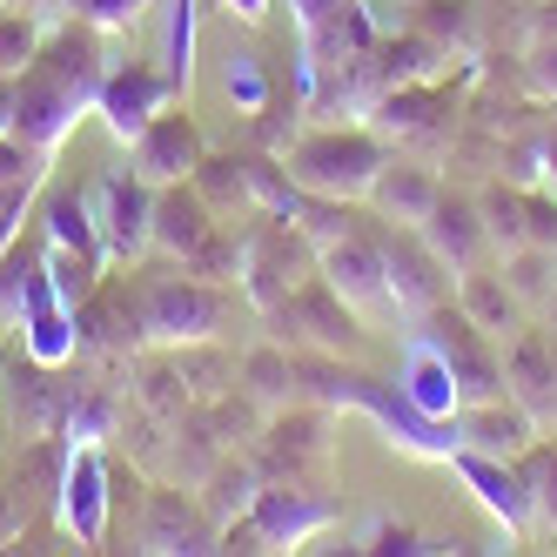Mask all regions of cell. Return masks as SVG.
Instances as JSON below:
<instances>
[{
	"instance_id": "obj_19",
	"label": "cell",
	"mask_w": 557,
	"mask_h": 557,
	"mask_svg": "<svg viewBox=\"0 0 557 557\" xmlns=\"http://www.w3.org/2000/svg\"><path fill=\"white\" fill-rule=\"evenodd\" d=\"M497 275L510 283V296L524 302V315H537L550 296H557V249H537V243H517L497 256Z\"/></svg>"
},
{
	"instance_id": "obj_6",
	"label": "cell",
	"mask_w": 557,
	"mask_h": 557,
	"mask_svg": "<svg viewBox=\"0 0 557 557\" xmlns=\"http://www.w3.org/2000/svg\"><path fill=\"white\" fill-rule=\"evenodd\" d=\"M315 262H323V283H330L356 315H383V309H396L389 275H383V256H376V235H370V228H356V235H343V243H330Z\"/></svg>"
},
{
	"instance_id": "obj_4",
	"label": "cell",
	"mask_w": 557,
	"mask_h": 557,
	"mask_svg": "<svg viewBox=\"0 0 557 557\" xmlns=\"http://www.w3.org/2000/svg\"><path fill=\"white\" fill-rule=\"evenodd\" d=\"M376 135L417 141V148H450V135H457V95L436 88V82L383 88L376 95Z\"/></svg>"
},
{
	"instance_id": "obj_9",
	"label": "cell",
	"mask_w": 557,
	"mask_h": 557,
	"mask_svg": "<svg viewBox=\"0 0 557 557\" xmlns=\"http://www.w3.org/2000/svg\"><path fill=\"white\" fill-rule=\"evenodd\" d=\"M330 463V417L323 410H275V423L262 430V476H309Z\"/></svg>"
},
{
	"instance_id": "obj_20",
	"label": "cell",
	"mask_w": 557,
	"mask_h": 557,
	"mask_svg": "<svg viewBox=\"0 0 557 557\" xmlns=\"http://www.w3.org/2000/svg\"><path fill=\"white\" fill-rule=\"evenodd\" d=\"M195 195L215 209V222H235V209H256V188H249V154H202V169L188 175Z\"/></svg>"
},
{
	"instance_id": "obj_27",
	"label": "cell",
	"mask_w": 557,
	"mask_h": 557,
	"mask_svg": "<svg viewBox=\"0 0 557 557\" xmlns=\"http://www.w3.org/2000/svg\"><path fill=\"white\" fill-rule=\"evenodd\" d=\"M82 14H88L95 27H122V21L141 14V0H82Z\"/></svg>"
},
{
	"instance_id": "obj_24",
	"label": "cell",
	"mask_w": 557,
	"mask_h": 557,
	"mask_svg": "<svg viewBox=\"0 0 557 557\" xmlns=\"http://www.w3.org/2000/svg\"><path fill=\"white\" fill-rule=\"evenodd\" d=\"M34 54H41V21L8 8V14H0V74H27Z\"/></svg>"
},
{
	"instance_id": "obj_10",
	"label": "cell",
	"mask_w": 557,
	"mask_h": 557,
	"mask_svg": "<svg viewBox=\"0 0 557 557\" xmlns=\"http://www.w3.org/2000/svg\"><path fill=\"white\" fill-rule=\"evenodd\" d=\"M95 228H101L108 256H141L154 243V195H148V182L141 175H108Z\"/></svg>"
},
{
	"instance_id": "obj_16",
	"label": "cell",
	"mask_w": 557,
	"mask_h": 557,
	"mask_svg": "<svg viewBox=\"0 0 557 557\" xmlns=\"http://www.w3.org/2000/svg\"><path fill=\"white\" fill-rule=\"evenodd\" d=\"M215 537V517L182 497V491H154L148 497V517H141V550H209Z\"/></svg>"
},
{
	"instance_id": "obj_21",
	"label": "cell",
	"mask_w": 557,
	"mask_h": 557,
	"mask_svg": "<svg viewBox=\"0 0 557 557\" xmlns=\"http://www.w3.org/2000/svg\"><path fill=\"white\" fill-rule=\"evenodd\" d=\"M296 376H302V363H289L283 343H262V349L243 356V383H249L256 410H289L296 404Z\"/></svg>"
},
{
	"instance_id": "obj_15",
	"label": "cell",
	"mask_w": 557,
	"mask_h": 557,
	"mask_svg": "<svg viewBox=\"0 0 557 557\" xmlns=\"http://www.w3.org/2000/svg\"><path fill=\"white\" fill-rule=\"evenodd\" d=\"M457 309H463L484 336H497V343H510L517 330H524V302L510 296V283L497 275V262H476V269L457 275Z\"/></svg>"
},
{
	"instance_id": "obj_28",
	"label": "cell",
	"mask_w": 557,
	"mask_h": 557,
	"mask_svg": "<svg viewBox=\"0 0 557 557\" xmlns=\"http://www.w3.org/2000/svg\"><path fill=\"white\" fill-rule=\"evenodd\" d=\"M544 188L557 195V114L544 122Z\"/></svg>"
},
{
	"instance_id": "obj_17",
	"label": "cell",
	"mask_w": 557,
	"mask_h": 557,
	"mask_svg": "<svg viewBox=\"0 0 557 557\" xmlns=\"http://www.w3.org/2000/svg\"><path fill=\"white\" fill-rule=\"evenodd\" d=\"M256 531H262V544H302L309 531H323L330 517H336V504H309L302 491H275V484H262V497H256Z\"/></svg>"
},
{
	"instance_id": "obj_25",
	"label": "cell",
	"mask_w": 557,
	"mask_h": 557,
	"mask_svg": "<svg viewBox=\"0 0 557 557\" xmlns=\"http://www.w3.org/2000/svg\"><path fill=\"white\" fill-rule=\"evenodd\" d=\"M34 283H41V275H34V249H8L0 256V315H14L34 302Z\"/></svg>"
},
{
	"instance_id": "obj_30",
	"label": "cell",
	"mask_w": 557,
	"mask_h": 557,
	"mask_svg": "<svg viewBox=\"0 0 557 557\" xmlns=\"http://www.w3.org/2000/svg\"><path fill=\"white\" fill-rule=\"evenodd\" d=\"M537 315H544V330H550V336H557V296H550V302H544V309H537Z\"/></svg>"
},
{
	"instance_id": "obj_23",
	"label": "cell",
	"mask_w": 557,
	"mask_h": 557,
	"mask_svg": "<svg viewBox=\"0 0 557 557\" xmlns=\"http://www.w3.org/2000/svg\"><path fill=\"white\" fill-rule=\"evenodd\" d=\"M423 34L444 54H476V8H470V0H430V8H423Z\"/></svg>"
},
{
	"instance_id": "obj_29",
	"label": "cell",
	"mask_w": 557,
	"mask_h": 557,
	"mask_svg": "<svg viewBox=\"0 0 557 557\" xmlns=\"http://www.w3.org/2000/svg\"><path fill=\"white\" fill-rule=\"evenodd\" d=\"M228 14H243V21H262V0H222Z\"/></svg>"
},
{
	"instance_id": "obj_3",
	"label": "cell",
	"mask_w": 557,
	"mask_h": 557,
	"mask_svg": "<svg viewBox=\"0 0 557 557\" xmlns=\"http://www.w3.org/2000/svg\"><path fill=\"white\" fill-rule=\"evenodd\" d=\"M376 235V256H383V275H389V296H396V315H430L457 296V275L450 262L423 243V228H404V222H383L370 228Z\"/></svg>"
},
{
	"instance_id": "obj_12",
	"label": "cell",
	"mask_w": 557,
	"mask_h": 557,
	"mask_svg": "<svg viewBox=\"0 0 557 557\" xmlns=\"http://www.w3.org/2000/svg\"><path fill=\"white\" fill-rule=\"evenodd\" d=\"M169 74H148L141 61H128V74L114 67V74H101V88H95V101H101V114H108V128L122 135V141H135L154 114H162V101H169Z\"/></svg>"
},
{
	"instance_id": "obj_5",
	"label": "cell",
	"mask_w": 557,
	"mask_h": 557,
	"mask_svg": "<svg viewBox=\"0 0 557 557\" xmlns=\"http://www.w3.org/2000/svg\"><path fill=\"white\" fill-rule=\"evenodd\" d=\"M504 396L537 417V430H557V336L524 323L504 343Z\"/></svg>"
},
{
	"instance_id": "obj_1",
	"label": "cell",
	"mask_w": 557,
	"mask_h": 557,
	"mask_svg": "<svg viewBox=\"0 0 557 557\" xmlns=\"http://www.w3.org/2000/svg\"><path fill=\"white\" fill-rule=\"evenodd\" d=\"M389 162V148L376 128H315L289 148V182L302 195H330V202H363L376 169Z\"/></svg>"
},
{
	"instance_id": "obj_8",
	"label": "cell",
	"mask_w": 557,
	"mask_h": 557,
	"mask_svg": "<svg viewBox=\"0 0 557 557\" xmlns=\"http://www.w3.org/2000/svg\"><path fill=\"white\" fill-rule=\"evenodd\" d=\"M202 135H195L188 114H154V122L135 135V175L148 188H169V182H188L195 169H202Z\"/></svg>"
},
{
	"instance_id": "obj_13",
	"label": "cell",
	"mask_w": 557,
	"mask_h": 557,
	"mask_svg": "<svg viewBox=\"0 0 557 557\" xmlns=\"http://www.w3.org/2000/svg\"><path fill=\"white\" fill-rule=\"evenodd\" d=\"M444 195V182H436V169L430 162H389L376 169V182H370V195L363 202L376 209V222H404V228H417L423 215H430V202Z\"/></svg>"
},
{
	"instance_id": "obj_14",
	"label": "cell",
	"mask_w": 557,
	"mask_h": 557,
	"mask_svg": "<svg viewBox=\"0 0 557 557\" xmlns=\"http://www.w3.org/2000/svg\"><path fill=\"white\" fill-rule=\"evenodd\" d=\"M215 228L222 222H215V209L202 202V195H195V182H169L162 195H154V249H169L175 262H188Z\"/></svg>"
},
{
	"instance_id": "obj_2",
	"label": "cell",
	"mask_w": 557,
	"mask_h": 557,
	"mask_svg": "<svg viewBox=\"0 0 557 557\" xmlns=\"http://www.w3.org/2000/svg\"><path fill=\"white\" fill-rule=\"evenodd\" d=\"M135 296H141L148 343H209L222 330V315H228L222 289L202 283V275H188V269L182 275H141Z\"/></svg>"
},
{
	"instance_id": "obj_22",
	"label": "cell",
	"mask_w": 557,
	"mask_h": 557,
	"mask_svg": "<svg viewBox=\"0 0 557 557\" xmlns=\"http://www.w3.org/2000/svg\"><path fill=\"white\" fill-rule=\"evenodd\" d=\"M517 476H524V491H531V517L544 531H557V436H531V450L517 457Z\"/></svg>"
},
{
	"instance_id": "obj_7",
	"label": "cell",
	"mask_w": 557,
	"mask_h": 557,
	"mask_svg": "<svg viewBox=\"0 0 557 557\" xmlns=\"http://www.w3.org/2000/svg\"><path fill=\"white\" fill-rule=\"evenodd\" d=\"M417 228H423V243L450 262V275L491 262V228H484V209H476V188H444Z\"/></svg>"
},
{
	"instance_id": "obj_26",
	"label": "cell",
	"mask_w": 557,
	"mask_h": 557,
	"mask_svg": "<svg viewBox=\"0 0 557 557\" xmlns=\"http://www.w3.org/2000/svg\"><path fill=\"white\" fill-rule=\"evenodd\" d=\"M517 95L524 101H557V41H531L517 61Z\"/></svg>"
},
{
	"instance_id": "obj_11",
	"label": "cell",
	"mask_w": 557,
	"mask_h": 557,
	"mask_svg": "<svg viewBox=\"0 0 557 557\" xmlns=\"http://www.w3.org/2000/svg\"><path fill=\"white\" fill-rule=\"evenodd\" d=\"M537 436V417L524 404H510V396H484V404H463L457 417V450H484V457H524Z\"/></svg>"
},
{
	"instance_id": "obj_18",
	"label": "cell",
	"mask_w": 557,
	"mask_h": 557,
	"mask_svg": "<svg viewBox=\"0 0 557 557\" xmlns=\"http://www.w3.org/2000/svg\"><path fill=\"white\" fill-rule=\"evenodd\" d=\"M262 484H269V476H262L256 457H222V463L209 470V504H202V510L215 517V531L235 524V517H249L256 497H262Z\"/></svg>"
}]
</instances>
